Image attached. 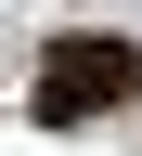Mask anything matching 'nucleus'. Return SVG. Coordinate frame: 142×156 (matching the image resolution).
Listing matches in <instances>:
<instances>
[{
	"label": "nucleus",
	"mask_w": 142,
	"mask_h": 156,
	"mask_svg": "<svg viewBox=\"0 0 142 156\" xmlns=\"http://www.w3.org/2000/svg\"><path fill=\"white\" fill-rule=\"evenodd\" d=\"M129 91H142V39H116V26H65V39H39V65H26V117L39 130H91Z\"/></svg>",
	"instance_id": "1"
}]
</instances>
